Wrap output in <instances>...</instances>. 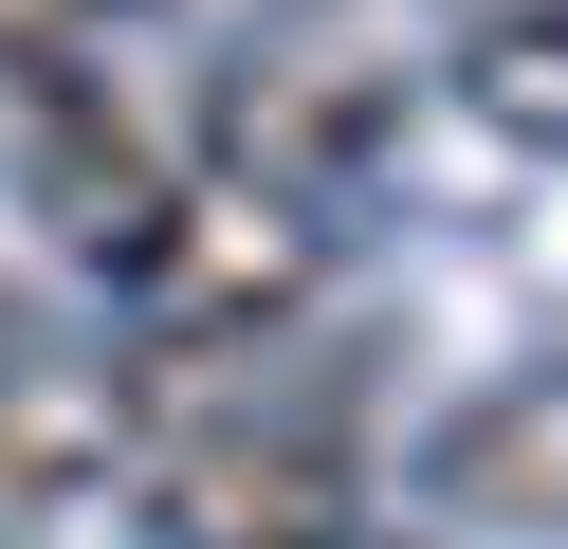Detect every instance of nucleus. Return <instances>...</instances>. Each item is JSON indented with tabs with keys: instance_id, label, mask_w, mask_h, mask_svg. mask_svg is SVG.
Instances as JSON below:
<instances>
[{
	"instance_id": "7ed1b4c3",
	"label": "nucleus",
	"mask_w": 568,
	"mask_h": 549,
	"mask_svg": "<svg viewBox=\"0 0 568 549\" xmlns=\"http://www.w3.org/2000/svg\"><path fill=\"white\" fill-rule=\"evenodd\" d=\"M221 146L239 165H294V183H348L385 146V73L348 37H239L221 55Z\"/></svg>"
},
{
	"instance_id": "f03ea898",
	"label": "nucleus",
	"mask_w": 568,
	"mask_h": 549,
	"mask_svg": "<svg viewBox=\"0 0 568 549\" xmlns=\"http://www.w3.org/2000/svg\"><path fill=\"white\" fill-rule=\"evenodd\" d=\"M165 439L148 366L74 348V329H0V512H74V495H129Z\"/></svg>"
},
{
	"instance_id": "f257e3e1",
	"label": "nucleus",
	"mask_w": 568,
	"mask_h": 549,
	"mask_svg": "<svg viewBox=\"0 0 568 549\" xmlns=\"http://www.w3.org/2000/svg\"><path fill=\"white\" fill-rule=\"evenodd\" d=\"M92 275H111L148 329H184V348H257V329H294L312 293H331V183L202 146V165L165 183V202L129 220Z\"/></svg>"
},
{
	"instance_id": "20e7f679",
	"label": "nucleus",
	"mask_w": 568,
	"mask_h": 549,
	"mask_svg": "<svg viewBox=\"0 0 568 549\" xmlns=\"http://www.w3.org/2000/svg\"><path fill=\"white\" fill-rule=\"evenodd\" d=\"M422 476H440V512H477V531H568V366L477 385Z\"/></svg>"
},
{
	"instance_id": "39448f33",
	"label": "nucleus",
	"mask_w": 568,
	"mask_h": 549,
	"mask_svg": "<svg viewBox=\"0 0 568 549\" xmlns=\"http://www.w3.org/2000/svg\"><path fill=\"white\" fill-rule=\"evenodd\" d=\"M440 92L477 110L495 146H568V0H458Z\"/></svg>"
}]
</instances>
